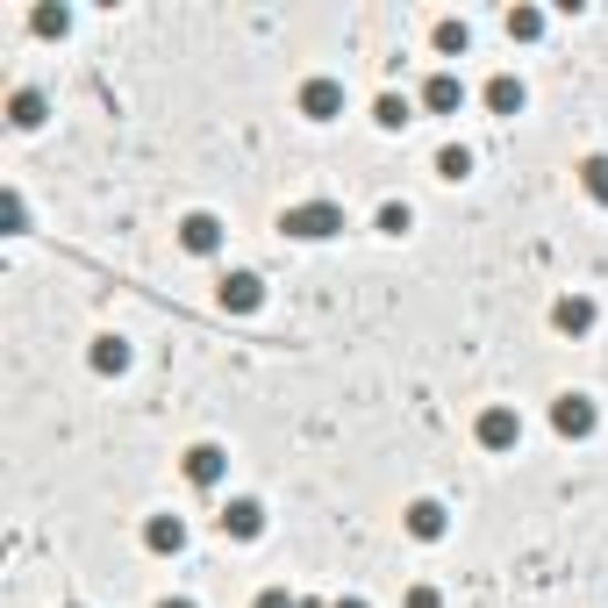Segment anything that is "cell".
Returning <instances> with one entry per match:
<instances>
[{
	"label": "cell",
	"mask_w": 608,
	"mask_h": 608,
	"mask_svg": "<svg viewBox=\"0 0 608 608\" xmlns=\"http://www.w3.org/2000/svg\"><path fill=\"white\" fill-rule=\"evenodd\" d=\"M280 230L294 237V243H329V237H344V201H329V193L294 201V208L280 216Z\"/></svg>",
	"instance_id": "6da1fadb"
},
{
	"label": "cell",
	"mask_w": 608,
	"mask_h": 608,
	"mask_svg": "<svg viewBox=\"0 0 608 608\" xmlns=\"http://www.w3.org/2000/svg\"><path fill=\"white\" fill-rule=\"evenodd\" d=\"M473 444H480V451H494V459H509V451H523V416H515L509 401L480 408V422H473Z\"/></svg>",
	"instance_id": "7a4b0ae2"
},
{
	"label": "cell",
	"mask_w": 608,
	"mask_h": 608,
	"mask_svg": "<svg viewBox=\"0 0 608 608\" xmlns=\"http://www.w3.org/2000/svg\"><path fill=\"white\" fill-rule=\"evenodd\" d=\"M552 430L566 437V444H587V437L601 430V408H595V394H558V401H552Z\"/></svg>",
	"instance_id": "3957f363"
},
{
	"label": "cell",
	"mask_w": 608,
	"mask_h": 608,
	"mask_svg": "<svg viewBox=\"0 0 608 608\" xmlns=\"http://www.w3.org/2000/svg\"><path fill=\"white\" fill-rule=\"evenodd\" d=\"M216 530L230 544H258V537H265V501H258V494H230V501H222V515H216Z\"/></svg>",
	"instance_id": "277c9868"
},
{
	"label": "cell",
	"mask_w": 608,
	"mask_h": 608,
	"mask_svg": "<svg viewBox=\"0 0 608 608\" xmlns=\"http://www.w3.org/2000/svg\"><path fill=\"white\" fill-rule=\"evenodd\" d=\"M344 80H329V72H315V80H301V94H294V108L308 115V122H337L344 115Z\"/></svg>",
	"instance_id": "5b68a950"
},
{
	"label": "cell",
	"mask_w": 608,
	"mask_h": 608,
	"mask_svg": "<svg viewBox=\"0 0 608 608\" xmlns=\"http://www.w3.org/2000/svg\"><path fill=\"white\" fill-rule=\"evenodd\" d=\"M179 473H187V486H201V494H216V486L230 480V451H222V444H187V459H179Z\"/></svg>",
	"instance_id": "8992f818"
},
{
	"label": "cell",
	"mask_w": 608,
	"mask_h": 608,
	"mask_svg": "<svg viewBox=\"0 0 608 608\" xmlns=\"http://www.w3.org/2000/svg\"><path fill=\"white\" fill-rule=\"evenodd\" d=\"M595 323H601V301L595 294H558L552 301V329H558V337H595Z\"/></svg>",
	"instance_id": "52a82bcc"
},
{
	"label": "cell",
	"mask_w": 608,
	"mask_h": 608,
	"mask_svg": "<svg viewBox=\"0 0 608 608\" xmlns=\"http://www.w3.org/2000/svg\"><path fill=\"white\" fill-rule=\"evenodd\" d=\"M401 530H408L416 544H444V530H451V509H444V501H430V494H422V501H408V509H401Z\"/></svg>",
	"instance_id": "ba28073f"
},
{
	"label": "cell",
	"mask_w": 608,
	"mask_h": 608,
	"mask_svg": "<svg viewBox=\"0 0 608 608\" xmlns=\"http://www.w3.org/2000/svg\"><path fill=\"white\" fill-rule=\"evenodd\" d=\"M216 301H222V315H258L265 308V280H258V272H222Z\"/></svg>",
	"instance_id": "9c48e42d"
},
{
	"label": "cell",
	"mask_w": 608,
	"mask_h": 608,
	"mask_svg": "<svg viewBox=\"0 0 608 608\" xmlns=\"http://www.w3.org/2000/svg\"><path fill=\"white\" fill-rule=\"evenodd\" d=\"M179 251H187V258H216V251H222V216L193 208V216L179 222Z\"/></svg>",
	"instance_id": "30bf717a"
},
{
	"label": "cell",
	"mask_w": 608,
	"mask_h": 608,
	"mask_svg": "<svg viewBox=\"0 0 608 608\" xmlns=\"http://www.w3.org/2000/svg\"><path fill=\"white\" fill-rule=\"evenodd\" d=\"M144 552L150 558H179L187 552V515H144Z\"/></svg>",
	"instance_id": "8fae6325"
},
{
	"label": "cell",
	"mask_w": 608,
	"mask_h": 608,
	"mask_svg": "<svg viewBox=\"0 0 608 608\" xmlns=\"http://www.w3.org/2000/svg\"><path fill=\"white\" fill-rule=\"evenodd\" d=\"M465 108V80L459 72H430V80H422V115H459Z\"/></svg>",
	"instance_id": "7c38bea8"
},
{
	"label": "cell",
	"mask_w": 608,
	"mask_h": 608,
	"mask_svg": "<svg viewBox=\"0 0 608 608\" xmlns=\"http://www.w3.org/2000/svg\"><path fill=\"white\" fill-rule=\"evenodd\" d=\"M480 101H486V115H501V122H509V115H523V108H530V86L515 80V72H494V80L480 86Z\"/></svg>",
	"instance_id": "4fadbf2b"
},
{
	"label": "cell",
	"mask_w": 608,
	"mask_h": 608,
	"mask_svg": "<svg viewBox=\"0 0 608 608\" xmlns=\"http://www.w3.org/2000/svg\"><path fill=\"white\" fill-rule=\"evenodd\" d=\"M86 365H94L101 379H122L136 365V352H129V337H94V352H86Z\"/></svg>",
	"instance_id": "5bb4252c"
},
{
	"label": "cell",
	"mask_w": 608,
	"mask_h": 608,
	"mask_svg": "<svg viewBox=\"0 0 608 608\" xmlns=\"http://www.w3.org/2000/svg\"><path fill=\"white\" fill-rule=\"evenodd\" d=\"M43 115H51V101H43L36 86H14L8 94V122L14 129H43Z\"/></svg>",
	"instance_id": "9a60e30c"
},
{
	"label": "cell",
	"mask_w": 608,
	"mask_h": 608,
	"mask_svg": "<svg viewBox=\"0 0 608 608\" xmlns=\"http://www.w3.org/2000/svg\"><path fill=\"white\" fill-rule=\"evenodd\" d=\"M430 43H437V57H465V51H473V29H465L459 14H444V22L430 29Z\"/></svg>",
	"instance_id": "2e32d148"
},
{
	"label": "cell",
	"mask_w": 608,
	"mask_h": 608,
	"mask_svg": "<svg viewBox=\"0 0 608 608\" xmlns=\"http://www.w3.org/2000/svg\"><path fill=\"white\" fill-rule=\"evenodd\" d=\"M373 122H379V129H408V122H416V101H408V94H379L373 101Z\"/></svg>",
	"instance_id": "e0dca14e"
},
{
	"label": "cell",
	"mask_w": 608,
	"mask_h": 608,
	"mask_svg": "<svg viewBox=\"0 0 608 608\" xmlns=\"http://www.w3.org/2000/svg\"><path fill=\"white\" fill-rule=\"evenodd\" d=\"M580 187H587V201H595V208H608V150L580 158Z\"/></svg>",
	"instance_id": "ac0fdd59"
},
{
	"label": "cell",
	"mask_w": 608,
	"mask_h": 608,
	"mask_svg": "<svg viewBox=\"0 0 608 608\" xmlns=\"http://www.w3.org/2000/svg\"><path fill=\"white\" fill-rule=\"evenodd\" d=\"M501 29H509L515 43H537L544 36V8H509V14H501Z\"/></svg>",
	"instance_id": "d6986e66"
},
{
	"label": "cell",
	"mask_w": 608,
	"mask_h": 608,
	"mask_svg": "<svg viewBox=\"0 0 608 608\" xmlns=\"http://www.w3.org/2000/svg\"><path fill=\"white\" fill-rule=\"evenodd\" d=\"M437 179H451V187H459V179H473V150H465V144H444V150H437Z\"/></svg>",
	"instance_id": "ffe728a7"
},
{
	"label": "cell",
	"mask_w": 608,
	"mask_h": 608,
	"mask_svg": "<svg viewBox=\"0 0 608 608\" xmlns=\"http://www.w3.org/2000/svg\"><path fill=\"white\" fill-rule=\"evenodd\" d=\"M373 230H379V237H408V230H416V208H408V201H387V208L373 216Z\"/></svg>",
	"instance_id": "44dd1931"
},
{
	"label": "cell",
	"mask_w": 608,
	"mask_h": 608,
	"mask_svg": "<svg viewBox=\"0 0 608 608\" xmlns=\"http://www.w3.org/2000/svg\"><path fill=\"white\" fill-rule=\"evenodd\" d=\"M29 29H36V36H65V29H72V8H36V14H29Z\"/></svg>",
	"instance_id": "7402d4cb"
},
{
	"label": "cell",
	"mask_w": 608,
	"mask_h": 608,
	"mask_svg": "<svg viewBox=\"0 0 608 608\" xmlns=\"http://www.w3.org/2000/svg\"><path fill=\"white\" fill-rule=\"evenodd\" d=\"M0 216H8V237H22V230H29V208H22V193H8V201H0Z\"/></svg>",
	"instance_id": "603a6c76"
},
{
	"label": "cell",
	"mask_w": 608,
	"mask_h": 608,
	"mask_svg": "<svg viewBox=\"0 0 608 608\" xmlns=\"http://www.w3.org/2000/svg\"><path fill=\"white\" fill-rule=\"evenodd\" d=\"M251 608H301V601L286 595V587H258V595H251Z\"/></svg>",
	"instance_id": "cb8c5ba5"
},
{
	"label": "cell",
	"mask_w": 608,
	"mask_h": 608,
	"mask_svg": "<svg viewBox=\"0 0 608 608\" xmlns=\"http://www.w3.org/2000/svg\"><path fill=\"white\" fill-rule=\"evenodd\" d=\"M401 608H444V595H437V587H408Z\"/></svg>",
	"instance_id": "d4e9b609"
},
{
	"label": "cell",
	"mask_w": 608,
	"mask_h": 608,
	"mask_svg": "<svg viewBox=\"0 0 608 608\" xmlns=\"http://www.w3.org/2000/svg\"><path fill=\"white\" fill-rule=\"evenodd\" d=\"M158 608H201V601H193V595H165Z\"/></svg>",
	"instance_id": "484cf974"
},
{
	"label": "cell",
	"mask_w": 608,
	"mask_h": 608,
	"mask_svg": "<svg viewBox=\"0 0 608 608\" xmlns=\"http://www.w3.org/2000/svg\"><path fill=\"white\" fill-rule=\"evenodd\" d=\"M329 608H373V601H365V595H344V601H329Z\"/></svg>",
	"instance_id": "4316f807"
},
{
	"label": "cell",
	"mask_w": 608,
	"mask_h": 608,
	"mask_svg": "<svg viewBox=\"0 0 608 608\" xmlns=\"http://www.w3.org/2000/svg\"><path fill=\"white\" fill-rule=\"evenodd\" d=\"M72 608H80V601H72Z\"/></svg>",
	"instance_id": "83f0119b"
}]
</instances>
